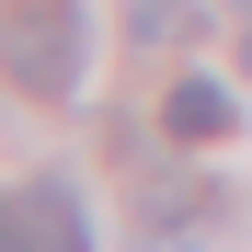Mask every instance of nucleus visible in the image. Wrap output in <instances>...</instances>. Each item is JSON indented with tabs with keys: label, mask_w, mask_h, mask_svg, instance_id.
I'll list each match as a JSON object with an SVG mask.
<instances>
[{
	"label": "nucleus",
	"mask_w": 252,
	"mask_h": 252,
	"mask_svg": "<svg viewBox=\"0 0 252 252\" xmlns=\"http://www.w3.org/2000/svg\"><path fill=\"white\" fill-rule=\"evenodd\" d=\"M0 69H12L34 103H80L92 12H80V0H0Z\"/></svg>",
	"instance_id": "1"
},
{
	"label": "nucleus",
	"mask_w": 252,
	"mask_h": 252,
	"mask_svg": "<svg viewBox=\"0 0 252 252\" xmlns=\"http://www.w3.org/2000/svg\"><path fill=\"white\" fill-rule=\"evenodd\" d=\"M23 218L46 229V252H92V206H80V184H23Z\"/></svg>",
	"instance_id": "2"
},
{
	"label": "nucleus",
	"mask_w": 252,
	"mask_h": 252,
	"mask_svg": "<svg viewBox=\"0 0 252 252\" xmlns=\"http://www.w3.org/2000/svg\"><path fill=\"white\" fill-rule=\"evenodd\" d=\"M195 34H206V12H195V0H138V12H126V46H195Z\"/></svg>",
	"instance_id": "3"
},
{
	"label": "nucleus",
	"mask_w": 252,
	"mask_h": 252,
	"mask_svg": "<svg viewBox=\"0 0 252 252\" xmlns=\"http://www.w3.org/2000/svg\"><path fill=\"white\" fill-rule=\"evenodd\" d=\"M172 138H229V92H218L206 69L172 80Z\"/></svg>",
	"instance_id": "4"
},
{
	"label": "nucleus",
	"mask_w": 252,
	"mask_h": 252,
	"mask_svg": "<svg viewBox=\"0 0 252 252\" xmlns=\"http://www.w3.org/2000/svg\"><path fill=\"white\" fill-rule=\"evenodd\" d=\"M0 252H46V229L23 218V195H0Z\"/></svg>",
	"instance_id": "5"
},
{
	"label": "nucleus",
	"mask_w": 252,
	"mask_h": 252,
	"mask_svg": "<svg viewBox=\"0 0 252 252\" xmlns=\"http://www.w3.org/2000/svg\"><path fill=\"white\" fill-rule=\"evenodd\" d=\"M241 12H252V0H241Z\"/></svg>",
	"instance_id": "6"
}]
</instances>
